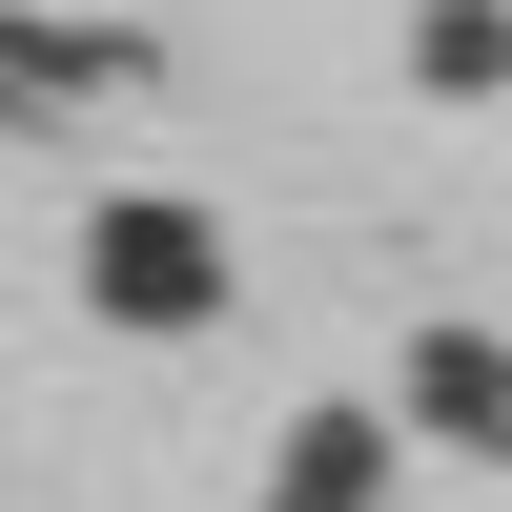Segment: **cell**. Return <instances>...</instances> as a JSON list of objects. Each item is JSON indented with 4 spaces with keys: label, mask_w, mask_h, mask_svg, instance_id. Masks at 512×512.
<instances>
[{
    "label": "cell",
    "mask_w": 512,
    "mask_h": 512,
    "mask_svg": "<svg viewBox=\"0 0 512 512\" xmlns=\"http://www.w3.org/2000/svg\"><path fill=\"white\" fill-rule=\"evenodd\" d=\"M410 82L431 103H492L512 82V0H410Z\"/></svg>",
    "instance_id": "277c9868"
},
{
    "label": "cell",
    "mask_w": 512,
    "mask_h": 512,
    "mask_svg": "<svg viewBox=\"0 0 512 512\" xmlns=\"http://www.w3.org/2000/svg\"><path fill=\"white\" fill-rule=\"evenodd\" d=\"M82 308H103V328H144V349L226 328V226H205V205H164V185L82 205Z\"/></svg>",
    "instance_id": "6da1fadb"
},
{
    "label": "cell",
    "mask_w": 512,
    "mask_h": 512,
    "mask_svg": "<svg viewBox=\"0 0 512 512\" xmlns=\"http://www.w3.org/2000/svg\"><path fill=\"white\" fill-rule=\"evenodd\" d=\"M390 472H410V410H287L267 431V472H246V512H390Z\"/></svg>",
    "instance_id": "7a4b0ae2"
},
{
    "label": "cell",
    "mask_w": 512,
    "mask_h": 512,
    "mask_svg": "<svg viewBox=\"0 0 512 512\" xmlns=\"http://www.w3.org/2000/svg\"><path fill=\"white\" fill-rule=\"evenodd\" d=\"M390 410H410V431H431V451H472V472H512V328H410V369H390Z\"/></svg>",
    "instance_id": "3957f363"
}]
</instances>
